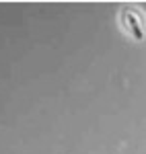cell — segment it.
I'll list each match as a JSON object with an SVG mask.
<instances>
[{
    "label": "cell",
    "instance_id": "6da1fadb",
    "mask_svg": "<svg viewBox=\"0 0 146 154\" xmlns=\"http://www.w3.org/2000/svg\"><path fill=\"white\" fill-rule=\"evenodd\" d=\"M126 17H128V23H130V27H132L134 37H136V39H142V27H140V23H138V19H136L132 12H128Z\"/></svg>",
    "mask_w": 146,
    "mask_h": 154
}]
</instances>
